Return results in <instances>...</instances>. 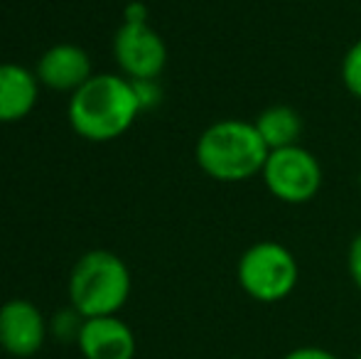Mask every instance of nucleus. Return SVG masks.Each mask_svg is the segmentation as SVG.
<instances>
[{
    "label": "nucleus",
    "mask_w": 361,
    "mask_h": 359,
    "mask_svg": "<svg viewBox=\"0 0 361 359\" xmlns=\"http://www.w3.org/2000/svg\"><path fill=\"white\" fill-rule=\"evenodd\" d=\"M283 359H339V357L332 355L329 350H322V347H298V350H290Z\"/></svg>",
    "instance_id": "16"
},
{
    "label": "nucleus",
    "mask_w": 361,
    "mask_h": 359,
    "mask_svg": "<svg viewBox=\"0 0 361 359\" xmlns=\"http://www.w3.org/2000/svg\"><path fill=\"white\" fill-rule=\"evenodd\" d=\"M84 320H86V317H81L74 308L57 312V315H54V320H52L54 337H57V340H62V342H72V340L76 342V340H79V332H81Z\"/></svg>",
    "instance_id": "13"
},
{
    "label": "nucleus",
    "mask_w": 361,
    "mask_h": 359,
    "mask_svg": "<svg viewBox=\"0 0 361 359\" xmlns=\"http://www.w3.org/2000/svg\"><path fill=\"white\" fill-rule=\"evenodd\" d=\"M39 96L37 74L23 64H0V123H15L30 116Z\"/></svg>",
    "instance_id": "10"
},
{
    "label": "nucleus",
    "mask_w": 361,
    "mask_h": 359,
    "mask_svg": "<svg viewBox=\"0 0 361 359\" xmlns=\"http://www.w3.org/2000/svg\"><path fill=\"white\" fill-rule=\"evenodd\" d=\"M342 82L352 96L361 99V39L349 47L342 59Z\"/></svg>",
    "instance_id": "12"
},
{
    "label": "nucleus",
    "mask_w": 361,
    "mask_h": 359,
    "mask_svg": "<svg viewBox=\"0 0 361 359\" xmlns=\"http://www.w3.org/2000/svg\"><path fill=\"white\" fill-rule=\"evenodd\" d=\"M359 190H361V173H359Z\"/></svg>",
    "instance_id": "18"
},
{
    "label": "nucleus",
    "mask_w": 361,
    "mask_h": 359,
    "mask_svg": "<svg viewBox=\"0 0 361 359\" xmlns=\"http://www.w3.org/2000/svg\"><path fill=\"white\" fill-rule=\"evenodd\" d=\"M91 74V59L76 44H54L39 57L37 62V82L54 91H74L84 87Z\"/></svg>",
    "instance_id": "9"
},
{
    "label": "nucleus",
    "mask_w": 361,
    "mask_h": 359,
    "mask_svg": "<svg viewBox=\"0 0 361 359\" xmlns=\"http://www.w3.org/2000/svg\"><path fill=\"white\" fill-rule=\"evenodd\" d=\"M261 178L276 200L286 205H305L319 195L322 168L307 148L290 145L268 153Z\"/></svg>",
    "instance_id": "5"
},
{
    "label": "nucleus",
    "mask_w": 361,
    "mask_h": 359,
    "mask_svg": "<svg viewBox=\"0 0 361 359\" xmlns=\"http://www.w3.org/2000/svg\"><path fill=\"white\" fill-rule=\"evenodd\" d=\"M130 82H133V79H130ZM133 89H135V96H138L140 111L155 109V106L162 101V89L157 87L155 79H135Z\"/></svg>",
    "instance_id": "14"
},
{
    "label": "nucleus",
    "mask_w": 361,
    "mask_h": 359,
    "mask_svg": "<svg viewBox=\"0 0 361 359\" xmlns=\"http://www.w3.org/2000/svg\"><path fill=\"white\" fill-rule=\"evenodd\" d=\"M79 352L84 359H133L135 335L118 315L86 317L79 332Z\"/></svg>",
    "instance_id": "8"
},
{
    "label": "nucleus",
    "mask_w": 361,
    "mask_h": 359,
    "mask_svg": "<svg viewBox=\"0 0 361 359\" xmlns=\"http://www.w3.org/2000/svg\"><path fill=\"white\" fill-rule=\"evenodd\" d=\"M354 359H361V355H357V357H354Z\"/></svg>",
    "instance_id": "19"
},
{
    "label": "nucleus",
    "mask_w": 361,
    "mask_h": 359,
    "mask_svg": "<svg viewBox=\"0 0 361 359\" xmlns=\"http://www.w3.org/2000/svg\"><path fill=\"white\" fill-rule=\"evenodd\" d=\"M123 23H147V5L140 3V0H133V3L126 5L123 10Z\"/></svg>",
    "instance_id": "17"
},
{
    "label": "nucleus",
    "mask_w": 361,
    "mask_h": 359,
    "mask_svg": "<svg viewBox=\"0 0 361 359\" xmlns=\"http://www.w3.org/2000/svg\"><path fill=\"white\" fill-rule=\"evenodd\" d=\"M347 266H349V276H352L354 286L361 291V231L352 239V244H349Z\"/></svg>",
    "instance_id": "15"
},
{
    "label": "nucleus",
    "mask_w": 361,
    "mask_h": 359,
    "mask_svg": "<svg viewBox=\"0 0 361 359\" xmlns=\"http://www.w3.org/2000/svg\"><path fill=\"white\" fill-rule=\"evenodd\" d=\"M114 54L128 79H157L167 64V47L147 23H123L114 37Z\"/></svg>",
    "instance_id": "6"
},
{
    "label": "nucleus",
    "mask_w": 361,
    "mask_h": 359,
    "mask_svg": "<svg viewBox=\"0 0 361 359\" xmlns=\"http://www.w3.org/2000/svg\"><path fill=\"white\" fill-rule=\"evenodd\" d=\"M238 286L258 303H281L300 281L298 259L278 241H258L238 259Z\"/></svg>",
    "instance_id": "4"
},
{
    "label": "nucleus",
    "mask_w": 361,
    "mask_h": 359,
    "mask_svg": "<svg viewBox=\"0 0 361 359\" xmlns=\"http://www.w3.org/2000/svg\"><path fill=\"white\" fill-rule=\"evenodd\" d=\"M47 340V320L35 303L25 298L0 305V347L10 357H32Z\"/></svg>",
    "instance_id": "7"
},
{
    "label": "nucleus",
    "mask_w": 361,
    "mask_h": 359,
    "mask_svg": "<svg viewBox=\"0 0 361 359\" xmlns=\"http://www.w3.org/2000/svg\"><path fill=\"white\" fill-rule=\"evenodd\" d=\"M253 126H256L263 143L268 145V150L298 145V138L302 133V118H300V114L293 106H283V104L261 111L258 118L253 121Z\"/></svg>",
    "instance_id": "11"
},
{
    "label": "nucleus",
    "mask_w": 361,
    "mask_h": 359,
    "mask_svg": "<svg viewBox=\"0 0 361 359\" xmlns=\"http://www.w3.org/2000/svg\"><path fill=\"white\" fill-rule=\"evenodd\" d=\"M140 114L133 82L116 74H94L69 99V123L84 140L106 143L123 135Z\"/></svg>",
    "instance_id": "1"
},
{
    "label": "nucleus",
    "mask_w": 361,
    "mask_h": 359,
    "mask_svg": "<svg viewBox=\"0 0 361 359\" xmlns=\"http://www.w3.org/2000/svg\"><path fill=\"white\" fill-rule=\"evenodd\" d=\"M268 145L248 121L226 118L212 123L197 140V165L216 182H246L263 173Z\"/></svg>",
    "instance_id": "2"
},
{
    "label": "nucleus",
    "mask_w": 361,
    "mask_h": 359,
    "mask_svg": "<svg viewBox=\"0 0 361 359\" xmlns=\"http://www.w3.org/2000/svg\"><path fill=\"white\" fill-rule=\"evenodd\" d=\"M130 296V271L106 249L86 251L69 276V303L81 317L116 315Z\"/></svg>",
    "instance_id": "3"
}]
</instances>
